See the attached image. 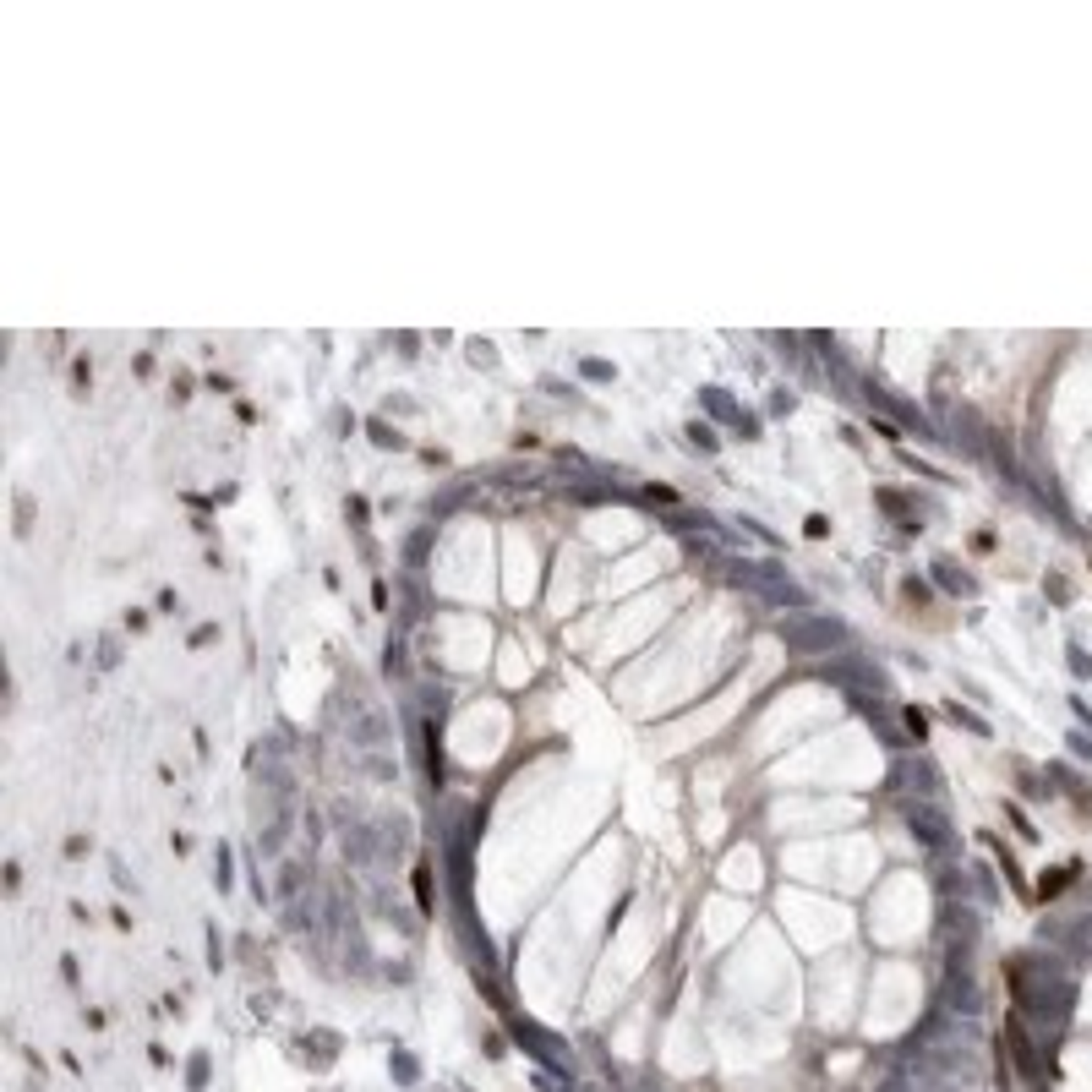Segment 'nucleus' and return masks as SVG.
I'll use <instances>...</instances> for the list:
<instances>
[]
</instances>
